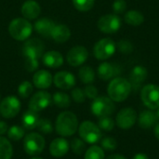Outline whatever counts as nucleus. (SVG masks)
Segmentation results:
<instances>
[{
  "mask_svg": "<svg viewBox=\"0 0 159 159\" xmlns=\"http://www.w3.org/2000/svg\"><path fill=\"white\" fill-rule=\"evenodd\" d=\"M8 32L10 35L18 40H27L33 32V26L28 20L23 18H16L12 20L8 25Z\"/></svg>",
  "mask_w": 159,
  "mask_h": 159,
  "instance_id": "obj_3",
  "label": "nucleus"
},
{
  "mask_svg": "<svg viewBox=\"0 0 159 159\" xmlns=\"http://www.w3.org/2000/svg\"><path fill=\"white\" fill-rule=\"evenodd\" d=\"M155 135H156L157 139L159 141V123L156 126V128H155Z\"/></svg>",
  "mask_w": 159,
  "mask_h": 159,
  "instance_id": "obj_46",
  "label": "nucleus"
},
{
  "mask_svg": "<svg viewBox=\"0 0 159 159\" xmlns=\"http://www.w3.org/2000/svg\"><path fill=\"white\" fill-rule=\"evenodd\" d=\"M25 69L28 72H34L38 68V59L33 58V57H25Z\"/></svg>",
  "mask_w": 159,
  "mask_h": 159,
  "instance_id": "obj_39",
  "label": "nucleus"
},
{
  "mask_svg": "<svg viewBox=\"0 0 159 159\" xmlns=\"http://www.w3.org/2000/svg\"><path fill=\"white\" fill-rule=\"evenodd\" d=\"M75 7L79 11H89L94 6V0H73Z\"/></svg>",
  "mask_w": 159,
  "mask_h": 159,
  "instance_id": "obj_32",
  "label": "nucleus"
},
{
  "mask_svg": "<svg viewBox=\"0 0 159 159\" xmlns=\"http://www.w3.org/2000/svg\"><path fill=\"white\" fill-rule=\"evenodd\" d=\"M85 159H104L103 149L97 145L90 146L85 153Z\"/></svg>",
  "mask_w": 159,
  "mask_h": 159,
  "instance_id": "obj_30",
  "label": "nucleus"
},
{
  "mask_svg": "<svg viewBox=\"0 0 159 159\" xmlns=\"http://www.w3.org/2000/svg\"><path fill=\"white\" fill-rule=\"evenodd\" d=\"M79 136L88 143H96L102 138L101 129L91 121H84L78 127Z\"/></svg>",
  "mask_w": 159,
  "mask_h": 159,
  "instance_id": "obj_5",
  "label": "nucleus"
},
{
  "mask_svg": "<svg viewBox=\"0 0 159 159\" xmlns=\"http://www.w3.org/2000/svg\"><path fill=\"white\" fill-rule=\"evenodd\" d=\"M53 102L56 106H58L59 108L64 109L70 106L71 104V99L70 97L63 92H56L53 97H52Z\"/></svg>",
  "mask_w": 159,
  "mask_h": 159,
  "instance_id": "obj_29",
  "label": "nucleus"
},
{
  "mask_svg": "<svg viewBox=\"0 0 159 159\" xmlns=\"http://www.w3.org/2000/svg\"><path fill=\"white\" fill-rule=\"evenodd\" d=\"M137 121V113L134 109L127 107L122 109L116 116V124L120 129H129L132 128Z\"/></svg>",
  "mask_w": 159,
  "mask_h": 159,
  "instance_id": "obj_12",
  "label": "nucleus"
},
{
  "mask_svg": "<svg viewBox=\"0 0 159 159\" xmlns=\"http://www.w3.org/2000/svg\"><path fill=\"white\" fill-rule=\"evenodd\" d=\"M116 48L123 54H129L133 51V45L129 40H120L116 44Z\"/></svg>",
  "mask_w": 159,
  "mask_h": 159,
  "instance_id": "obj_37",
  "label": "nucleus"
},
{
  "mask_svg": "<svg viewBox=\"0 0 159 159\" xmlns=\"http://www.w3.org/2000/svg\"><path fill=\"white\" fill-rule=\"evenodd\" d=\"M22 52L25 57H33L39 59L44 52V45L41 40L37 38L28 39L22 48Z\"/></svg>",
  "mask_w": 159,
  "mask_h": 159,
  "instance_id": "obj_14",
  "label": "nucleus"
},
{
  "mask_svg": "<svg viewBox=\"0 0 159 159\" xmlns=\"http://www.w3.org/2000/svg\"><path fill=\"white\" fill-rule=\"evenodd\" d=\"M131 84L126 78L116 77L108 85L107 92L109 98L113 102H121L125 101L130 94Z\"/></svg>",
  "mask_w": 159,
  "mask_h": 159,
  "instance_id": "obj_2",
  "label": "nucleus"
},
{
  "mask_svg": "<svg viewBox=\"0 0 159 159\" xmlns=\"http://www.w3.org/2000/svg\"><path fill=\"white\" fill-rule=\"evenodd\" d=\"M31 159H42V158H39V157H34V158H31Z\"/></svg>",
  "mask_w": 159,
  "mask_h": 159,
  "instance_id": "obj_48",
  "label": "nucleus"
},
{
  "mask_svg": "<svg viewBox=\"0 0 159 159\" xmlns=\"http://www.w3.org/2000/svg\"><path fill=\"white\" fill-rule=\"evenodd\" d=\"M12 153L13 148L10 142L4 137H0V159H10Z\"/></svg>",
  "mask_w": 159,
  "mask_h": 159,
  "instance_id": "obj_28",
  "label": "nucleus"
},
{
  "mask_svg": "<svg viewBox=\"0 0 159 159\" xmlns=\"http://www.w3.org/2000/svg\"><path fill=\"white\" fill-rule=\"evenodd\" d=\"M69 143L64 138H57L53 140L49 145V153L55 157H61L69 151Z\"/></svg>",
  "mask_w": 159,
  "mask_h": 159,
  "instance_id": "obj_16",
  "label": "nucleus"
},
{
  "mask_svg": "<svg viewBox=\"0 0 159 159\" xmlns=\"http://www.w3.org/2000/svg\"><path fill=\"white\" fill-rule=\"evenodd\" d=\"M106 159H127L125 157L121 156V155H111L109 156Z\"/></svg>",
  "mask_w": 159,
  "mask_h": 159,
  "instance_id": "obj_44",
  "label": "nucleus"
},
{
  "mask_svg": "<svg viewBox=\"0 0 159 159\" xmlns=\"http://www.w3.org/2000/svg\"><path fill=\"white\" fill-rule=\"evenodd\" d=\"M115 111L114 102L108 97H97L91 103V112L97 117L109 116Z\"/></svg>",
  "mask_w": 159,
  "mask_h": 159,
  "instance_id": "obj_6",
  "label": "nucleus"
},
{
  "mask_svg": "<svg viewBox=\"0 0 159 159\" xmlns=\"http://www.w3.org/2000/svg\"><path fill=\"white\" fill-rule=\"evenodd\" d=\"M21 14L27 20H34L37 18L41 12L40 6L34 0H27L21 6Z\"/></svg>",
  "mask_w": 159,
  "mask_h": 159,
  "instance_id": "obj_18",
  "label": "nucleus"
},
{
  "mask_svg": "<svg viewBox=\"0 0 159 159\" xmlns=\"http://www.w3.org/2000/svg\"><path fill=\"white\" fill-rule=\"evenodd\" d=\"M39 119L40 118L36 112L29 110L23 114V116L21 117V122H22L23 128L25 129L32 130V129H34L35 128H37Z\"/></svg>",
  "mask_w": 159,
  "mask_h": 159,
  "instance_id": "obj_24",
  "label": "nucleus"
},
{
  "mask_svg": "<svg viewBox=\"0 0 159 159\" xmlns=\"http://www.w3.org/2000/svg\"><path fill=\"white\" fill-rule=\"evenodd\" d=\"M52 101L51 95L47 91L36 92L29 102V109L34 112H40L50 105Z\"/></svg>",
  "mask_w": 159,
  "mask_h": 159,
  "instance_id": "obj_11",
  "label": "nucleus"
},
{
  "mask_svg": "<svg viewBox=\"0 0 159 159\" xmlns=\"http://www.w3.org/2000/svg\"><path fill=\"white\" fill-rule=\"evenodd\" d=\"M141 99L143 104L152 110L159 108V86L148 84L141 91Z\"/></svg>",
  "mask_w": 159,
  "mask_h": 159,
  "instance_id": "obj_8",
  "label": "nucleus"
},
{
  "mask_svg": "<svg viewBox=\"0 0 159 159\" xmlns=\"http://www.w3.org/2000/svg\"><path fill=\"white\" fill-rule=\"evenodd\" d=\"M72 98L73 100L77 102V103H81V102H84L85 100H86V95H85V92L84 90H82L81 89L79 88H75V89H73L72 91Z\"/></svg>",
  "mask_w": 159,
  "mask_h": 159,
  "instance_id": "obj_40",
  "label": "nucleus"
},
{
  "mask_svg": "<svg viewBox=\"0 0 159 159\" xmlns=\"http://www.w3.org/2000/svg\"><path fill=\"white\" fill-rule=\"evenodd\" d=\"M38 129L40 130V132L45 133V134H48L51 133L53 130V126L50 122V120L47 119V118H43V119H39L38 125H37Z\"/></svg>",
  "mask_w": 159,
  "mask_h": 159,
  "instance_id": "obj_36",
  "label": "nucleus"
},
{
  "mask_svg": "<svg viewBox=\"0 0 159 159\" xmlns=\"http://www.w3.org/2000/svg\"><path fill=\"white\" fill-rule=\"evenodd\" d=\"M84 92H85V95L86 97L89 98V99H96L98 97V89L96 87H94L93 85H90L89 84L85 89H84Z\"/></svg>",
  "mask_w": 159,
  "mask_h": 159,
  "instance_id": "obj_42",
  "label": "nucleus"
},
{
  "mask_svg": "<svg viewBox=\"0 0 159 159\" xmlns=\"http://www.w3.org/2000/svg\"><path fill=\"white\" fill-rule=\"evenodd\" d=\"M79 78L84 84H91L95 79L94 70L90 66H82L79 69Z\"/></svg>",
  "mask_w": 159,
  "mask_h": 159,
  "instance_id": "obj_27",
  "label": "nucleus"
},
{
  "mask_svg": "<svg viewBox=\"0 0 159 159\" xmlns=\"http://www.w3.org/2000/svg\"><path fill=\"white\" fill-rule=\"evenodd\" d=\"M18 92H19V95L23 98V99H26L28 98L32 92H33V85L29 82V81H23L18 88Z\"/></svg>",
  "mask_w": 159,
  "mask_h": 159,
  "instance_id": "obj_33",
  "label": "nucleus"
},
{
  "mask_svg": "<svg viewBox=\"0 0 159 159\" xmlns=\"http://www.w3.org/2000/svg\"><path fill=\"white\" fill-rule=\"evenodd\" d=\"M116 68L114 64L104 61L99 65L98 68V75L102 80H109L112 77H114L118 72L116 71Z\"/></svg>",
  "mask_w": 159,
  "mask_h": 159,
  "instance_id": "obj_23",
  "label": "nucleus"
},
{
  "mask_svg": "<svg viewBox=\"0 0 159 159\" xmlns=\"http://www.w3.org/2000/svg\"><path fill=\"white\" fill-rule=\"evenodd\" d=\"M127 9V2L125 0H115L113 3V10L115 14H121Z\"/></svg>",
  "mask_w": 159,
  "mask_h": 159,
  "instance_id": "obj_41",
  "label": "nucleus"
},
{
  "mask_svg": "<svg viewBox=\"0 0 159 159\" xmlns=\"http://www.w3.org/2000/svg\"><path fill=\"white\" fill-rule=\"evenodd\" d=\"M53 82L57 88L66 90L72 89L75 85V77L70 72L61 71L54 75Z\"/></svg>",
  "mask_w": 159,
  "mask_h": 159,
  "instance_id": "obj_15",
  "label": "nucleus"
},
{
  "mask_svg": "<svg viewBox=\"0 0 159 159\" xmlns=\"http://www.w3.org/2000/svg\"><path fill=\"white\" fill-rule=\"evenodd\" d=\"M46 145V141L42 135L36 132H31L23 139V149L27 155L37 156L42 153Z\"/></svg>",
  "mask_w": 159,
  "mask_h": 159,
  "instance_id": "obj_4",
  "label": "nucleus"
},
{
  "mask_svg": "<svg viewBox=\"0 0 159 159\" xmlns=\"http://www.w3.org/2000/svg\"><path fill=\"white\" fill-rule=\"evenodd\" d=\"M20 110V102L15 96H7L0 102V114L5 118L15 117Z\"/></svg>",
  "mask_w": 159,
  "mask_h": 159,
  "instance_id": "obj_10",
  "label": "nucleus"
},
{
  "mask_svg": "<svg viewBox=\"0 0 159 159\" xmlns=\"http://www.w3.org/2000/svg\"><path fill=\"white\" fill-rule=\"evenodd\" d=\"M147 69L142 65H137L135 66L129 75V79H130V84L134 86H139L141 85L146 78H147Z\"/></svg>",
  "mask_w": 159,
  "mask_h": 159,
  "instance_id": "obj_22",
  "label": "nucleus"
},
{
  "mask_svg": "<svg viewBox=\"0 0 159 159\" xmlns=\"http://www.w3.org/2000/svg\"><path fill=\"white\" fill-rule=\"evenodd\" d=\"M156 115H157V119H159V108L157 109V113H156Z\"/></svg>",
  "mask_w": 159,
  "mask_h": 159,
  "instance_id": "obj_47",
  "label": "nucleus"
},
{
  "mask_svg": "<svg viewBox=\"0 0 159 159\" xmlns=\"http://www.w3.org/2000/svg\"><path fill=\"white\" fill-rule=\"evenodd\" d=\"M133 159H149L148 158V157L146 156V155H144V154H137Z\"/></svg>",
  "mask_w": 159,
  "mask_h": 159,
  "instance_id": "obj_45",
  "label": "nucleus"
},
{
  "mask_svg": "<svg viewBox=\"0 0 159 159\" xmlns=\"http://www.w3.org/2000/svg\"><path fill=\"white\" fill-rule=\"evenodd\" d=\"M157 120L158 119L156 113L152 111H144L139 116V125L143 129H150L157 123Z\"/></svg>",
  "mask_w": 159,
  "mask_h": 159,
  "instance_id": "obj_25",
  "label": "nucleus"
},
{
  "mask_svg": "<svg viewBox=\"0 0 159 159\" xmlns=\"http://www.w3.org/2000/svg\"><path fill=\"white\" fill-rule=\"evenodd\" d=\"M34 85L40 89H45L52 84V75L48 71L39 70L33 76Z\"/></svg>",
  "mask_w": 159,
  "mask_h": 159,
  "instance_id": "obj_17",
  "label": "nucleus"
},
{
  "mask_svg": "<svg viewBox=\"0 0 159 159\" xmlns=\"http://www.w3.org/2000/svg\"><path fill=\"white\" fill-rule=\"evenodd\" d=\"M7 132V125L4 121H0V135Z\"/></svg>",
  "mask_w": 159,
  "mask_h": 159,
  "instance_id": "obj_43",
  "label": "nucleus"
},
{
  "mask_svg": "<svg viewBox=\"0 0 159 159\" xmlns=\"http://www.w3.org/2000/svg\"><path fill=\"white\" fill-rule=\"evenodd\" d=\"M43 63L49 68H59L63 63L62 55L58 51H48L43 55Z\"/></svg>",
  "mask_w": 159,
  "mask_h": 159,
  "instance_id": "obj_20",
  "label": "nucleus"
},
{
  "mask_svg": "<svg viewBox=\"0 0 159 159\" xmlns=\"http://www.w3.org/2000/svg\"><path fill=\"white\" fill-rule=\"evenodd\" d=\"M97 25L104 34H115L121 27V20L116 14H106L99 19Z\"/></svg>",
  "mask_w": 159,
  "mask_h": 159,
  "instance_id": "obj_9",
  "label": "nucleus"
},
{
  "mask_svg": "<svg viewBox=\"0 0 159 159\" xmlns=\"http://www.w3.org/2000/svg\"><path fill=\"white\" fill-rule=\"evenodd\" d=\"M55 23L48 18H42L35 21L34 23V30L41 35L48 37L51 35V33L55 27Z\"/></svg>",
  "mask_w": 159,
  "mask_h": 159,
  "instance_id": "obj_19",
  "label": "nucleus"
},
{
  "mask_svg": "<svg viewBox=\"0 0 159 159\" xmlns=\"http://www.w3.org/2000/svg\"><path fill=\"white\" fill-rule=\"evenodd\" d=\"M50 36L57 43H64L70 38L71 32H70V29L66 25L58 24V25H55Z\"/></svg>",
  "mask_w": 159,
  "mask_h": 159,
  "instance_id": "obj_21",
  "label": "nucleus"
},
{
  "mask_svg": "<svg viewBox=\"0 0 159 159\" xmlns=\"http://www.w3.org/2000/svg\"><path fill=\"white\" fill-rule=\"evenodd\" d=\"M78 129V119L76 116L69 111H65L61 113L55 123L56 132L62 136L68 137L74 135Z\"/></svg>",
  "mask_w": 159,
  "mask_h": 159,
  "instance_id": "obj_1",
  "label": "nucleus"
},
{
  "mask_svg": "<svg viewBox=\"0 0 159 159\" xmlns=\"http://www.w3.org/2000/svg\"><path fill=\"white\" fill-rule=\"evenodd\" d=\"M7 137L11 141H20L24 137V128L20 126H12L7 130Z\"/></svg>",
  "mask_w": 159,
  "mask_h": 159,
  "instance_id": "obj_31",
  "label": "nucleus"
},
{
  "mask_svg": "<svg viewBox=\"0 0 159 159\" xmlns=\"http://www.w3.org/2000/svg\"><path fill=\"white\" fill-rule=\"evenodd\" d=\"M71 149L72 151L76 155H82L86 149V143L83 140H80L78 138H75L71 142Z\"/></svg>",
  "mask_w": 159,
  "mask_h": 159,
  "instance_id": "obj_34",
  "label": "nucleus"
},
{
  "mask_svg": "<svg viewBox=\"0 0 159 159\" xmlns=\"http://www.w3.org/2000/svg\"><path fill=\"white\" fill-rule=\"evenodd\" d=\"M101 145L105 150L113 151L117 147V142L113 137H105L101 141Z\"/></svg>",
  "mask_w": 159,
  "mask_h": 159,
  "instance_id": "obj_38",
  "label": "nucleus"
},
{
  "mask_svg": "<svg viewBox=\"0 0 159 159\" xmlns=\"http://www.w3.org/2000/svg\"><path fill=\"white\" fill-rule=\"evenodd\" d=\"M124 20H125L126 23L129 25L139 26L143 23L144 16L142 12H140L138 10H129L125 14Z\"/></svg>",
  "mask_w": 159,
  "mask_h": 159,
  "instance_id": "obj_26",
  "label": "nucleus"
},
{
  "mask_svg": "<svg viewBox=\"0 0 159 159\" xmlns=\"http://www.w3.org/2000/svg\"><path fill=\"white\" fill-rule=\"evenodd\" d=\"M116 45L110 38H102L98 41L93 48V54L97 60L105 61L111 58L116 51Z\"/></svg>",
  "mask_w": 159,
  "mask_h": 159,
  "instance_id": "obj_7",
  "label": "nucleus"
},
{
  "mask_svg": "<svg viewBox=\"0 0 159 159\" xmlns=\"http://www.w3.org/2000/svg\"><path fill=\"white\" fill-rule=\"evenodd\" d=\"M98 127L104 131H111L115 127V122L110 116L101 117L98 123Z\"/></svg>",
  "mask_w": 159,
  "mask_h": 159,
  "instance_id": "obj_35",
  "label": "nucleus"
},
{
  "mask_svg": "<svg viewBox=\"0 0 159 159\" xmlns=\"http://www.w3.org/2000/svg\"><path fill=\"white\" fill-rule=\"evenodd\" d=\"M89 52L85 47L76 46L69 50L67 53V61L71 66L76 67L82 65L88 59Z\"/></svg>",
  "mask_w": 159,
  "mask_h": 159,
  "instance_id": "obj_13",
  "label": "nucleus"
}]
</instances>
